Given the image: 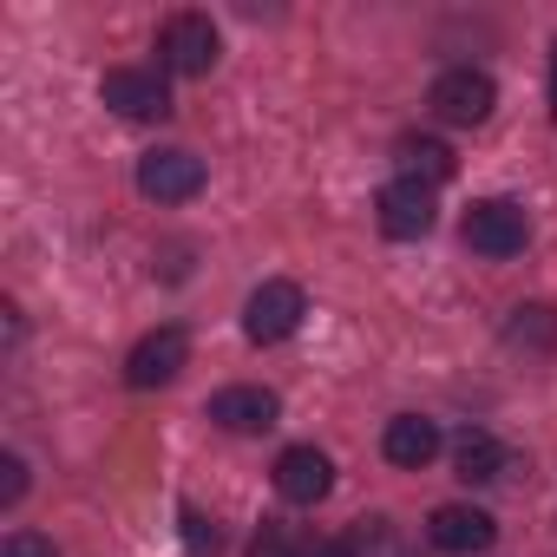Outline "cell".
I'll return each instance as SVG.
<instances>
[{
    "label": "cell",
    "instance_id": "e0dca14e",
    "mask_svg": "<svg viewBox=\"0 0 557 557\" xmlns=\"http://www.w3.org/2000/svg\"><path fill=\"white\" fill-rule=\"evenodd\" d=\"M184 544H190L197 557H210V550H216V524H210L197 505H184Z\"/></svg>",
    "mask_w": 557,
    "mask_h": 557
},
{
    "label": "cell",
    "instance_id": "52a82bcc",
    "mask_svg": "<svg viewBox=\"0 0 557 557\" xmlns=\"http://www.w3.org/2000/svg\"><path fill=\"white\" fill-rule=\"evenodd\" d=\"M184 361H190V335L184 329H151L138 348H132V361H125V381L145 394V387H171L177 374H184Z\"/></svg>",
    "mask_w": 557,
    "mask_h": 557
},
{
    "label": "cell",
    "instance_id": "9a60e30c",
    "mask_svg": "<svg viewBox=\"0 0 557 557\" xmlns=\"http://www.w3.org/2000/svg\"><path fill=\"white\" fill-rule=\"evenodd\" d=\"M249 557H348V544H309V537H289L283 524H269L249 544Z\"/></svg>",
    "mask_w": 557,
    "mask_h": 557
},
{
    "label": "cell",
    "instance_id": "9c48e42d",
    "mask_svg": "<svg viewBox=\"0 0 557 557\" xmlns=\"http://www.w3.org/2000/svg\"><path fill=\"white\" fill-rule=\"evenodd\" d=\"M335 485V466L322 446H289L283 459H275V492H283L289 505H322Z\"/></svg>",
    "mask_w": 557,
    "mask_h": 557
},
{
    "label": "cell",
    "instance_id": "2e32d148",
    "mask_svg": "<svg viewBox=\"0 0 557 557\" xmlns=\"http://www.w3.org/2000/svg\"><path fill=\"white\" fill-rule=\"evenodd\" d=\"M511 342L518 348H557V309H544V302H531V309H518V322H511Z\"/></svg>",
    "mask_w": 557,
    "mask_h": 557
},
{
    "label": "cell",
    "instance_id": "ffe728a7",
    "mask_svg": "<svg viewBox=\"0 0 557 557\" xmlns=\"http://www.w3.org/2000/svg\"><path fill=\"white\" fill-rule=\"evenodd\" d=\"M550 112H557V79H550Z\"/></svg>",
    "mask_w": 557,
    "mask_h": 557
},
{
    "label": "cell",
    "instance_id": "8992f818",
    "mask_svg": "<svg viewBox=\"0 0 557 557\" xmlns=\"http://www.w3.org/2000/svg\"><path fill=\"white\" fill-rule=\"evenodd\" d=\"M374 210H381V230L394 236V243H413V236H426L433 230V184H420V177H394L381 197H374Z\"/></svg>",
    "mask_w": 557,
    "mask_h": 557
},
{
    "label": "cell",
    "instance_id": "ba28073f",
    "mask_svg": "<svg viewBox=\"0 0 557 557\" xmlns=\"http://www.w3.org/2000/svg\"><path fill=\"white\" fill-rule=\"evenodd\" d=\"M99 92H106V106H112L119 119H164V112H171L164 79H158V73H145V66H112Z\"/></svg>",
    "mask_w": 557,
    "mask_h": 557
},
{
    "label": "cell",
    "instance_id": "d6986e66",
    "mask_svg": "<svg viewBox=\"0 0 557 557\" xmlns=\"http://www.w3.org/2000/svg\"><path fill=\"white\" fill-rule=\"evenodd\" d=\"M21 492H27V466L8 453V459H0V505H21Z\"/></svg>",
    "mask_w": 557,
    "mask_h": 557
},
{
    "label": "cell",
    "instance_id": "7a4b0ae2",
    "mask_svg": "<svg viewBox=\"0 0 557 557\" xmlns=\"http://www.w3.org/2000/svg\"><path fill=\"white\" fill-rule=\"evenodd\" d=\"M426 106H433L446 125H485L492 106H498V86H492V73H479V66H453V73L433 79Z\"/></svg>",
    "mask_w": 557,
    "mask_h": 557
},
{
    "label": "cell",
    "instance_id": "ac0fdd59",
    "mask_svg": "<svg viewBox=\"0 0 557 557\" xmlns=\"http://www.w3.org/2000/svg\"><path fill=\"white\" fill-rule=\"evenodd\" d=\"M0 557H60V550H53V537H40V531H14L8 544H0Z\"/></svg>",
    "mask_w": 557,
    "mask_h": 557
},
{
    "label": "cell",
    "instance_id": "7c38bea8",
    "mask_svg": "<svg viewBox=\"0 0 557 557\" xmlns=\"http://www.w3.org/2000/svg\"><path fill=\"white\" fill-rule=\"evenodd\" d=\"M381 453H387L394 466L420 472V466H433V453H440V426H433V420H420V413H400V420H387Z\"/></svg>",
    "mask_w": 557,
    "mask_h": 557
},
{
    "label": "cell",
    "instance_id": "4fadbf2b",
    "mask_svg": "<svg viewBox=\"0 0 557 557\" xmlns=\"http://www.w3.org/2000/svg\"><path fill=\"white\" fill-rule=\"evenodd\" d=\"M453 466H459V479L466 485H492V479H505V446L492 440V433H459L453 440Z\"/></svg>",
    "mask_w": 557,
    "mask_h": 557
},
{
    "label": "cell",
    "instance_id": "6da1fadb",
    "mask_svg": "<svg viewBox=\"0 0 557 557\" xmlns=\"http://www.w3.org/2000/svg\"><path fill=\"white\" fill-rule=\"evenodd\" d=\"M302 315H309V302H302L296 283H262V289L243 302V335H249L256 348H275V342H289V335L302 329Z\"/></svg>",
    "mask_w": 557,
    "mask_h": 557
},
{
    "label": "cell",
    "instance_id": "5b68a950",
    "mask_svg": "<svg viewBox=\"0 0 557 557\" xmlns=\"http://www.w3.org/2000/svg\"><path fill=\"white\" fill-rule=\"evenodd\" d=\"M138 190L151 203H190L203 190V158H190V151H145L138 158Z\"/></svg>",
    "mask_w": 557,
    "mask_h": 557
},
{
    "label": "cell",
    "instance_id": "277c9868",
    "mask_svg": "<svg viewBox=\"0 0 557 557\" xmlns=\"http://www.w3.org/2000/svg\"><path fill=\"white\" fill-rule=\"evenodd\" d=\"M158 53H164V66H171V73L203 79V73L216 66L223 40H216L210 14H171V21H164V34H158Z\"/></svg>",
    "mask_w": 557,
    "mask_h": 557
},
{
    "label": "cell",
    "instance_id": "30bf717a",
    "mask_svg": "<svg viewBox=\"0 0 557 557\" xmlns=\"http://www.w3.org/2000/svg\"><path fill=\"white\" fill-rule=\"evenodd\" d=\"M426 537H433L440 550H453V557H479V550L498 537V524H492V511H479V505H440V511L426 518Z\"/></svg>",
    "mask_w": 557,
    "mask_h": 557
},
{
    "label": "cell",
    "instance_id": "5bb4252c",
    "mask_svg": "<svg viewBox=\"0 0 557 557\" xmlns=\"http://www.w3.org/2000/svg\"><path fill=\"white\" fill-rule=\"evenodd\" d=\"M394 151H400L407 177H420V184H446V177H453V151H446L440 138H400Z\"/></svg>",
    "mask_w": 557,
    "mask_h": 557
},
{
    "label": "cell",
    "instance_id": "8fae6325",
    "mask_svg": "<svg viewBox=\"0 0 557 557\" xmlns=\"http://www.w3.org/2000/svg\"><path fill=\"white\" fill-rule=\"evenodd\" d=\"M275 413H283V400H275L269 387H223V394H210V420L223 433H269Z\"/></svg>",
    "mask_w": 557,
    "mask_h": 557
},
{
    "label": "cell",
    "instance_id": "3957f363",
    "mask_svg": "<svg viewBox=\"0 0 557 557\" xmlns=\"http://www.w3.org/2000/svg\"><path fill=\"white\" fill-rule=\"evenodd\" d=\"M524 236H531V216H524V203H511V197H485V203L466 210V243H472L479 256H492V262L518 256Z\"/></svg>",
    "mask_w": 557,
    "mask_h": 557
}]
</instances>
